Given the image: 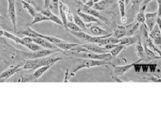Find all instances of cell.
I'll list each match as a JSON object with an SVG mask.
<instances>
[{"label": "cell", "mask_w": 161, "mask_h": 120, "mask_svg": "<svg viewBox=\"0 0 161 120\" xmlns=\"http://www.w3.org/2000/svg\"><path fill=\"white\" fill-rule=\"evenodd\" d=\"M81 63L75 67V68L72 71V73L70 74V77H74L75 74L79 70L82 68H90L92 67H97V66H106V65H114L112 62H109L108 60H91V59H81L80 58L79 60Z\"/></svg>", "instance_id": "1"}, {"label": "cell", "mask_w": 161, "mask_h": 120, "mask_svg": "<svg viewBox=\"0 0 161 120\" xmlns=\"http://www.w3.org/2000/svg\"><path fill=\"white\" fill-rule=\"evenodd\" d=\"M65 55H72L73 56L78 57L81 59H91V60H111L112 58V55L110 53H96L93 52H81L76 53L74 51H64L63 52Z\"/></svg>", "instance_id": "2"}, {"label": "cell", "mask_w": 161, "mask_h": 120, "mask_svg": "<svg viewBox=\"0 0 161 120\" xmlns=\"http://www.w3.org/2000/svg\"><path fill=\"white\" fill-rule=\"evenodd\" d=\"M62 50L57 49V50H52V49H42L39 50L34 51L32 53H23L24 56L26 58L30 59V60H32V59H40L43 58V57L48 56L50 55L55 54L56 53H62Z\"/></svg>", "instance_id": "3"}, {"label": "cell", "mask_w": 161, "mask_h": 120, "mask_svg": "<svg viewBox=\"0 0 161 120\" xmlns=\"http://www.w3.org/2000/svg\"><path fill=\"white\" fill-rule=\"evenodd\" d=\"M78 10L83 11V12H84V13H87V14H91V15H92V16L98 18L99 20H102V21L106 23H108V24L110 23L108 19L106 17L102 15L98 11L96 10V9H94V8H90V7L87 6L85 4L82 3L81 5H80V8L78 9Z\"/></svg>", "instance_id": "4"}, {"label": "cell", "mask_w": 161, "mask_h": 120, "mask_svg": "<svg viewBox=\"0 0 161 120\" xmlns=\"http://www.w3.org/2000/svg\"><path fill=\"white\" fill-rule=\"evenodd\" d=\"M23 65H24V64H20L18 65L13 66V67L9 68L8 69L5 70V71L2 72V73L0 74V82L5 81L6 80L8 79V78L12 77L14 74H15L16 73H18L19 71H22Z\"/></svg>", "instance_id": "5"}, {"label": "cell", "mask_w": 161, "mask_h": 120, "mask_svg": "<svg viewBox=\"0 0 161 120\" xmlns=\"http://www.w3.org/2000/svg\"><path fill=\"white\" fill-rule=\"evenodd\" d=\"M141 60L136 61V62H133V63L129 65H114V71H113V74H114V77L117 78L119 76L124 75V74L126 73L130 69L134 67L136 64L138 62H140Z\"/></svg>", "instance_id": "6"}, {"label": "cell", "mask_w": 161, "mask_h": 120, "mask_svg": "<svg viewBox=\"0 0 161 120\" xmlns=\"http://www.w3.org/2000/svg\"><path fill=\"white\" fill-rule=\"evenodd\" d=\"M8 17L10 18L13 26H14V31L16 32L17 27V19H16V10H15V0H8Z\"/></svg>", "instance_id": "7"}, {"label": "cell", "mask_w": 161, "mask_h": 120, "mask_svg": "<svg viewBox=\"0 0 161 120\" xmlns=\"http://www.w3.org/2000/svg\"><path fill=\"white\" fill-rule=\"evenodd\" d=\"M158 12H149L145 14V23L147 25V29L151 31L157 24V20H158Z\"/></svg>", "instance_id": "8"}, {"label": "cell", "mask_w": 161, "mask_h": 120, "mask_svg": "<svg viewBox=\"0 0 161 120\" xmlns=\"http://www.w3.org/2000/svg\"><path fill=\"white\" fill-rule=\"evenodd\" d=\"M33 39V42L36 43L37 44H39L43 48L46 49H52V50H57L60 49L58 48L56 45L53 44L51 43L50 41L46 40L45 39H43V38L41 37H36V38H32Z\"/></svg>", "instance_id": "9"}, {"label": "cell", "mask_w": 161, "mask_h": 120, "mask_svg": "<svg viewBox=\"0 0 161 120\" xmlns=\"http://www.w3.org/2000/svg\"><path fill=\"white\" fill-rule=\"evenodd\" d=\"M85 25L87 29H89L90 32H91V33L95 36H103V35H108V32L105 31V29H103L100 28L98 26H96V25L92 24V23H85Z\"/></svg>", "instance_id": "10"}, {"label": "cell", "mask_w": 161, "mask_h": 120, "mask_svg": "<svg viewBox=\"0 0 161 120\" xmlns=\"http://www.w3.org/2000/svg\"><path fill=\"white\" fill-rule=\"evenodd\" d=\"M149 36L156 45L160 46L161 45V35H160V29L159 28L158 25L156 24L154 26V29L151 30L150 33H148Z\"/></svg>", "instance_id": "11"}, {"label": "cell", "mask_w": 161, "mask_h": 120, "mask_svg": "<svg viewBox=\"0 0 161 120\" xmlns=\"http://www.w3.org/2000/svg\"><path fill=\"white\" fill-rule=\"evenodd\" d=\"M82 47L86 48L90 52H93L96 53H108V51L105 50L104 47H102L99 44L93 43H87V44H82Z\"/></svg>", "instance_id": "12"}, {"label": "cell", "mask_w": 161, "mask_h": 120, "mask_svg": "<svg viewBox=\"0 0 161 120\" xmlns=\"http://www.w3.org/2000/svg\"><path fill=\"white\" fill-rule=\"evenodd\" d=\"M69 11V9L66 5H65L63 2H59V14L60 15L61 20L63 23V26H64L65 29L66 28V24L68 23L66 18V12Z\"/></svg>", "instance_id": "13"}, {"label": "cell", "mask_w": 161, "mask_h": 120, "mask_svg": "<svg viewBox=\"0 0 161 120\" xmlns=\"http://www.w3.org/2000/svg\"><path fill=\"white\" fill-rule=\"evenodd\" d=\"M77 14L80 17V18L83 20L85 23H101L100 20L98 18L92 16L91 14H88L87 13H84L83 11L78 10Z\"/></svg>", "instance_id": "14"}, {"label": "cell", "mask_w": 161, "mask_h": 120, "mask_svg": "<svg viewBox=\"0 0 161 120\" xmlns=\"http://www.w3.org/2000/svg\"><path fill=\"white\" fill-rule=\"evenodd\" d=\"M126 35V25H118L117 26L114 32L112 33V36L120 39L125 37Z\"/></svg>", "instance_id": "15"}, {"label": "cell", "mask_w": 161, "mask_h": 120, "mask_svg": "<svg viewBox=\"0 0 161 120\" xmlns=\"http://www.w3.org/2000/svg\"><path fill=\"white\" fill-rule=\"evenodd\" d=\"M70 32V33L74 36H75L76 38H78V39L81 40V41H85V42L90 43V41H91L92 36L89 34L86 33L85 32L80 31V32H75V31H71V30H69Z\"/></svg>", "instance_id": "16"}, {"label": "cell", "mask_w": 161, "mask_h": 120, "mask_svg": "<svg viewBox=\"0 0 161 120\" xmlns=\"http://www.w3.org/2000/svg\"><path fill=\"white\" fill-rule=\"evenodd\" d=\"M112 3L113 1H112V0H101V1L94 4L93 8L97 11H103L110 6Z\"/></svg>", "instance_id": "17"}, {"label": "cell", "mask_w": 161, "mask_h": 120, "mask_svg": "<svg viewBox=\"0 0 161 120\" xmlns=\"http://www.w3.org/2000/svg\"><path fill=\"white\" fill-rule=\"evenodd\" d=\"M140 26V23L136 21L132 23L126 25V36H133L136 33L138 29Z\"/></svg>", "instance_id": "18"}, {"label": "cell", "mask_w": 161, "mask_h": 120, "mask_svg": "<svg viewBox=\"0 0 161 120\" xmlns=\"http://www.w3.org/2000/svg\"><path fill=\"white\" fill-rule=\"evenodd\" d=\"M32 18H33L32 19V21L30 23L28 24L29 26H32V25L38 23H41V22H44V21H51V20H50L47 17L43 15L42 13L36 12L35 16H34Z\"/></svg>", "instance_id": "19"}, {"label": "cell", "mask_w": 161, "mask_h": 120, "mask_svg": "<svg viewBox=\"0 0 161 120\" xmlns=\"http://www.w3.org/2000/svg\"><path fill=\"white\" fill-rule=\"evenodd\" d=\"M51 65H45V66H42V67H39V69H37L36 71L32 74V76H33L34 79H35L36 81H38V80L39 79L40 77L43 75L45 73L47 70L50 69V68L51 67Z\"/></svg>", "instance_id": "20"}, {"label": "cell", "mask_w": 161, "mask_h": 120, "mask_svg": "<svg viewBox=\"0 0 161 120\" xmlns=\"http://www.w3.org/2000/svg\"><path fill=\"white\" fill-rule=\"evenodd\" d=\"M137 42V40L136 38L133 37V36H125V37L120 39L119 44L124 45L125 47L130 46L133 45L135 43Z\"/></svg>", "instance_id": "21"}, {"label": "cell", "mask_w": 161, "mask_h": 120, "mask_svg": "<svg viewBox=\"0 0 161 120\" xmlns=\"http://www.w3.org/2000/svg\"><path fill=\"white\" fill-rule=\"evenodd\" d=\"M20 33L22 34V35H24L29 36V37H31V38L39 37V35H40L39 32L33 30L31 27H30V26H26V28L24 29V30L20 31Z\"/></svg>", "instance_id": "22"}, {"label": "cell", "mask_w": 161, "mask_h": 120, "mask_svg": "<svg viewBox=\"0 0 161 120\" xmlns=\"http://www.w3.org/2000/svg\"><path fill=\"white\" fill-rule=\"evenodd\" d=\"M36 64H37V59H32V60L29 59L23 65V70H30V71L35 70L36 69Z\"/></svg>", "instance_id": "23"}, {"label": "cell", "mask_w": 161, "mask_h": 120, "mask_svg": "<svg viewBox=\"0 0 161 120\" xmlns=\"http://www.w3.org/2000/svg\"><path fill=\"white\" fill-rule=\"evenodd\" d=\"M144 49H145V56H146V58L148 60H158V59L161 58L160 56H158V55L156 54V53H154V51L151 50L150 48H148V47H147L145 44H144Z\"/></svg>", "instance_id": "24"}, {"label": "cell", "mask_w": 161, "mask_h": 120, "mask_svg": "<svg viewBox=\"0 0 161 120\" xmlns=\"http://www.w3.org/2000/svg\"><path fill=\"white\" fill-rule=\"evenodd\" d=\"M78 44H75V43H69L66 42V41H63V42L57 44L56 46L60 48V50H62L63 51H69L71 49L73 48V47L78 46Z\"/></svg>", "instance_id": "25"}, {"label": "cell", "mask_w": 161, "mask_h": 120, "mask_svg": "<svg viewBox=\"0 0 161 120\" xmlns=\"http://www.w3.org/2000/svg\"><path fill=\"white\" fill-rule=\"evenodd\" d=\"M21 3H22L23 8H24V9H26V10L28 11V13L30 14V16H32V18H33V17L35 16V14H36V12H37L35 8L33 7V5H32L31 3H28V2L24 1V0H22Z\"/></svg>", "instance_id": "26"}, {"label": "cell", "mask_w": 161, "mask_h": 120, "mask_svg": "<svg viewBox=\"0 0 161 120\" xmlns=\"http://www.w3.org/2000/svg\"><path fill=\"white\" fill-rule=\"evenodd\" d=\"M136 53L138 54V56L140 57V60H145L146 59V56H145V49H144V46L142 44L141 40L139 39V41H137V44L136 47Z\"/></svg>", "instance_id": "27"}, {"label": "cell", "mask_w": 161, "mask_h": 120, "mask_svg": "<svg viewBox=\"0 0 161 120\" xmlns=\"http://www.w3.org/2000/svg\"><path fill=\"white\" fill-rule=\"evenodd\" d=\"M73 21L75 23L76 25H78L79 27L83 31H87V27H86V25H85V23L83 21V20H82L81 18H80V17L78 15V14H75L74 15V19H73Z\"/></svg>", "instance_id": "28"}, {"label": "cell", "mask_w": 161, "mask_h": 120, "mask_svg": "<svg viewBox=\"0 0 161 120\" xmlns=\"http://www.w3.org/2000/svg\"><path fill=\"white\" fill-rule=\"evenodd\" d=\"M145 11L143 10H139V12L136 16V20L137 22H139V23H141L142 26H145V28L147 29V25L145 23Z\"/></svg>", "instance_id": "29"}, {"label": "cell", "mask_w": 161, "mask_h": 120, "mask_svg": "<svg viewBox=\"0 0 161 120\" xmlns=\"http://www.w3.org/2000/svg\"><path fill=\"white\" fill-rule=\"evenodd\" d=\"M3 36H4V37H5V38H8V39H11L12 41H14L15 43L20 44L24 45V42H23L22 39H20V38L17 37V36L14 35L13 34L10 33V32H8L7 31H4L3 32Z\"/></svg>", "instance_id": "30"}, {"label": "cell", "mask_w": 161, "mask_h": 120, "mask_svg": "<svg viewBox=\"0 0 161 120\" xmlns=\"http://www.w3.org/2000/svg\"><path fill=\"white\" fill-rule=\"evenodd\" d=\"M39 37L43 38V39H45L46 40H47V41H50V42L53 44H55V45H57V44L61 43V42H63V41H64L63 40L60 39H58V38H57V37H53V36H49V35H43V34H41V33H40Z\"/></svg>", "instance_id": "31"}, {"label": "cell", "mask_w": 161, "mask_h": 120, "mask_svg": "<svg viewBox=\"0 0 161 120\" xmlns=\"http://www.w3.org/2000/svg\"><path fill=\"white\" fill-rule=\"evenodd\" d=\"M59 0H51L48 8L53 14H57L59 13Z\"/></svg>", "instance_id": "32"}, {"label": "cell", "mask_w": 161, "mask_h": 120, "mask_svg": "<svg viewBox=\"0 0 161 120\" xmlns=\"http://www.w3.org/2000/svg\"><path fill=\"white\" fill-rule=\"evenodd\" d=\"M126 47L124 46V45H122V44H118V46L116 47H114V49L108 51V53H111V55H112V57H115L118 56L119 53L121 52L123 50H124L126 48Z\"/></svg>", "instance_id": "33"}, {"label": "cell", "mask_w": 161, "mask_h": 120, "mask_svg": "<svg viewBox=\"0 0 161 120\" xmlns=\"http://www.w3.org/2000/svg\"><path fill=\"white\" fill-rule=\"evenodd\" d=\"M66 29L71 30V31H75V32H80L83 31V30L80 29L78 25H76L74 22H69L68 21L66 24Z\"/></svg>", "instance_id": "34"}, {"label": "cell", "mask_w": 161, "mask_h": 120, "mask_svg": "<svg viewBox=\"0 0 161 120\" xmlns=\"http://www.w3.org/2000/svg\"><path fill=\"white\" fill-rule=\"evenodd\" d=\"M118 6H119L120 17H126V5L124 0H118Z\"/></svg>", "instance_id": "35"}, {"label": "cell", "mask_w": 161, "mask_h": 120, "mask_svg": "<svg viewBox=\"0 0 161 120\" xmlns=\"http://www.w3.org/2000/svg\"><path fill=\"white\" fill-rule=\"evenodd\" d=\"M25 47H27L29 50H30L32 51V52H34V51H37V50H42L43 47H42L40 45L37 44L36 43H30V44H25L24 45Z\"/></svg>", "instance_id": "36"}, {"label": "cell", "mask_w": 161, "mask_h": 120, "mask_svg": "<svg viewBox=\"0 0 161 120\" xmlns=\"http://www.w3.org/2000/svg\"><path fill=\"white\" fill-rule=\"evenodd\" d=\"M147 81L156 82V83H161V78L158 77L156 75H148L146 77Z\"/></svg>", "instance_id": "37"}, {"label": "cell", "mask_w": 161, "mask_h": 120, "mask_svg": "<svg viewBox=\"0 0 161 120\" xmlns=\"http://www.w3.org/2000/svg\"><path fill=\"white\" fill-rule=\"evenodd\" d=\"M142 1L143 0H130V3H131L132 7H133V8L139 9V7H140Z\"/></svg>", "instance_id": "38"}, {"label": "cell", "mask_w": 161, "mask_h": 120, "mask_svg": "<svg viewBox=\"0 0 161 120\" xmlns=\"http://www.w3.org/2000/svg\"><path fill=\"white\" fill-rule=\"evenodd\" d=\"M22 39L23 42H24V46L25 44H30V43H32L33 42V39L31 37H29V36H26V37H24Z\"/></svg>", "instance_id": "39"}, {"label": "cell", "mask_w": 161, "mask_h": 120, "mask_svg": "<svg viewBox=\"0 0 161 120\" xmlns=\"http://www.w3.org/2000/svg\"><path fill=\"white\" fill-rule=\"evenodd\" d=\"M118 44H108L105 45L104 48L108 52L109 50H111L114 49V47H116Z\"/></svg>", "instance_id": "40"}, {"label": "cell", "mask_w": 161, "mask_h": 120, "mask_svg": "<svg viewBox=\"0 0 161 120\" xmlns=\"http://www.w3.org/2000/svg\"><path fill=\"white\" fill-rule=\"evenodd\" d=\"M156 67H157V65L156 64H148V68L150 69V71L151 73H154L156 70Z\"/></svg>", "instance_id": "41"}, {"label": "cell", "mask_w": 161, "mask_h": 120, "mask_svg": "<svg viewBox=\"0 0 161 120\" xmlns=\"http://www.w3.org/2000/svg\"><path fill=\"white\" fill-rule=\"evenodd\" d=\"M149 69L148 68V64H142V70L143 72H147V70Z\"/></svg>", "instance_id": "42"}, {"label": "cell", "mask_w": 161, "mask_h": 120, "mask_svg": "<svg viewBox=\"0 0 161 120\" xmlns=\"http://www.w3.org/2000/svg\"><path fill=\"white\" fill-rule=\"evenodd\" d=\"M94 4H95L94 2H93V0H88L87 3H85V5L90 8H93V5H94Z\"/></svg>", "instance_id": "43"}, {"label": "cell", "mask_w": 161, "mask_h": 120, "mask_svg": "<svg viewBox=\"0 0 161 120\" xmlns=\"http://www.w3.org/2000/svg\"><path fill=\"white\" fill-rule=\"evenodd\" d=\"M69 78H70V76H69V71L68 70H66V74H65V78H64V81H63V82L64 83H67V82H69Z\"/></svg>", "instance_id": "44"}, {"label": "cell", "mask_w": 161, "mask_h": 120, "mask_svg": "<svg viewBox=\"0 0 161 120\" xmlns=\"http://www.w3.org/2000/svg\"><path fill=\"white\" fill-rule=\"evenodd\" d=\"M50 3H51V0H45V3H44V8H48Z\"/></svg>", "instance_id": "45"}, {"label": "cell", "mask_w": 161, "mask_h": 120, "mask_svg": "<svg viewBox=\"0 0 161 120\" xmlns=\"http://www.w3.org/2000/svg\"><path fill=\"white\" fill-rule=\"evenodd\" d=\"M126 20H127V19H126V17H124V18H121V22L123 23H126Z\"/></svg>", "instance_id": "46"}, {"label": "cell", "mask_w": 161, "mask_h": 120, "mask_svg": "<svg viewBox=\"0 0 161 120\" xmlns=\"http://www.w3.org/2000/svg\"><path fill=\"white\" fill-rule=\"evenodd\" d=\"M124 3H125V5H126H126H128L130 4V0H124Z\"/></svg>", "instance_id": "47"}, {"label": "cell", "mask_w": 161, "mask_h": 120, "mask_svg": "<svg viewBox=\"0 0 161 120\" xmlns=\"http://www.w3.org/2000/svg\"><path fill=\"white\" fill-rule=\"evenodd\" d=\"M79 1H80V3H83V4H85V3H87V2L88 1V0H79Z\"/></svg>", "instance_id": "48"}, {"label": "cell", "mask_w": 161, "mask_h": 120, "mask_svg": "<svg viewBox=\"0 0 161 120\" xmlns=\"http://www.w3.org/2000/svg\"><path fill=\"white\" fill-rule=\"evenodd\" d=\"M24 1H26V2H28V3H33V1H32V0H24Z\"/></svg>", "instance_id": "49"}, {"label": "cell", "mask_w": 161, "mask_h": 120, "mask_svg": "<svg viewBox=\"0 0 161 120\" xmlns=\"http://www.w3.org/2000/svg\"><path fill=\"white\" fill-rule=\"evenodd\" d=\"M93 1L94 2V3H98L99 1H101V0H93Z\"/></svg>", "instance_id": "50"}, {"label": "cell", "mask_w": 161, "mask_h": 120, "mask_svg": "<svg viewBox=\"0 0 161 120\" xmlns=\"http://www.w3.org/2000/svg\"><path fill=\"white\" fill-rule=\"evenodd\" d=\"M2 18V16H1V15H0V19H1Z\"/></svg>", "instance_id": "51"}, {"label": "cell", "mask_w": 161, "mask_h": 120, "mask_svg": "<svg viewBox=\"0 0 161 120\" xmlns=\"http://www.w3.org/2000/svg\"><path fill=\"white\" fill-rule=\"evenodd\" d=\"M160 35H161V29H160Z\"/></svg>", "instance_id": "52"}]
</instances>
